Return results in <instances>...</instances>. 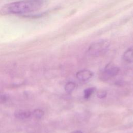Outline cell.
Masks as SVG:
<instances>
[{"label":"cell","mask_w":133,"mask_h":133,"mask_svg":"<svg viewBox=\"0 0 133 133\" xmlns=\"http://www.w3.org/2000/svg\"><path fill=\"white\" fill-rule=\"evenodd\" d=\"M76 87V84L73 82H68L64 86V89L65 91L68 93H71L75 89Z\"/></svg>","instance_id":"8"},{"label":"cell","mask_w":133,"mask_h":133,"mask_svg":"<svg viewBox=\"0 0 133 133\" xmlns=\"http://www.w3.org/2000/svg\"><path fill=\"white\" fill-rule=\"evenodd\" d=\"M94 75V73L88 70H83L77 72L76 74V78L79 81H86L91 78Z\"/></svg>","instance_id":"4"},{"label":"cell","mask_w":133,"mask_h":133,"mask_svg":"<svg viewBox=\"0 0 133 133\" xmlns=\"http://www.w3.org/2000/svg\"><path fill=\"white\" fill-rule=\"evenodd\" d=\"M97 96L99 99H103L107 96V91L105 90H99L97 92Z\"/></svg>","instance_id":"10"},{"label":"cell","mask_w":133,"mask_h":133,"mask_svg":"<svg viewBox=\"0 0 133 133\" xmlns=\"http://www.w3.org/2000/svg\"><path fill=\"white\" fill-rule=\"evenodd\" d=\"M44 114V111L42 110L39 109H35L32 113V115H33V116L36 118H42Z\"/></svg>","instance_id":"9"},{"label":"cell","mask_w":133,"mask_h":133,"mask_svg":"<svg viewBox=\"0 0 133 133\" xmlns=\"http://www.w3.org/2000/svg\"><path fill=\"white\" fill-rule=\"evenodd\" d=\"M120 71L119 67L115 66L111 63L108 64L104 70V73L107 77H114L116 76Z\"/></svg>","instance_id":"3"},{"label":"cell","mask_w":133,"mask_h":133,"mask_svg":"<svg viewBox=\"0 0 133 133\" xmlns=\"http://www.w3.org/2000/svg\"><path fill=\"white\" fill-rule=\"evenodd\" d=\"M72 133H83L81 131H79V130H76V131H73V132Z\"/></svg>","instance_id":"11"},{"label":"cell","mask_w":133,"mask_h":133,"mask_svg":"<svg viewBox=\"0 0 133 133\" xmlns=\"http://www.w3.org/2000/svg\"><path fill=\"white\" fill-rule=\"evenodd\" d=\"M110 45V42L107 39H101L92 43L88 48L89 54L92 56H99L104 54Z\"/></svg>","instance_id":"2"},{"label":"cell","mask_w":133,"mask_h":133,"mask_svg":"<svg viewBox=\"0 0 133 133\" xmlns=\"http://www.w3.org/2000/svg\"><path fill=\"white\" fill-rule=\"evenodd\" d=\"M15 117L19 119H26L29 118L32 115V113L29 111L19 110L16 111L14 113Z\"/></svg>","instance_id":"5"},{"label":"cell","mask_w":133,"mask_h":133,"mask_svg":"<svg viewBox=\"0 0 133 133\" xmlns=\"http://www.w3.org/2000/svg\"><path fill=\"white\" fill-rule=\"evenodd\" d=\"M43 4V0H21L5 5L2 11L5 14H25L38 10Z\"/></svg>","instance_id":"1"},{"label":"cell","mask_w":133,"mask_h":133,"mask_svg":"<svg viewBox=\"0 0 133 133\" xmlns=\"http://www.w3.org/2000/svg\"><path fill=\"white\" fill-rule=\"evenodd\" d=\"M96 88L95 87H90L86 88L84 90V98L85 99H88L93 93L95 92Z\"/></svg>","instance_id":"7"},{"label":"cell","mask_w":133,"mask_h":133,"mask_svg":"<svg viewBox=\"0 0 133 133\" xmlns=\"http://www.w3.org/2000/svg\"><path fill=\"white\" fill-rule=\"evenodd\" d=\"M123 58L127 62H133V48L127 49L123 55Z\"/></svg>","instance_id":"6"}]
</instances>
